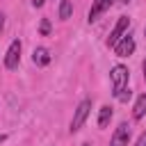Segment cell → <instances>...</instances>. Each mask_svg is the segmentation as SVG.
I'll return each instance as SVG.
<instances>
[{"label":"cell","mask_w":146,"mask_h":146,"mask_svg":"<svg viewBox=\"0 0 146 146\" xmlns=\"http://www.w3.org/2000/svg\"><path fill=\"white\" fill-rule=\"evenodd\" d=\"M110 5H112V0H94V5H91V9H89V21H96Z\"/></svg>","instance_id":"cell-7"},{"label":"cell","mask_w":146,"mask_h":146,"mask_svg":"<svg viewBox=\"0 0 146 146\" xmlns=\"http://www.w3.org/2000/svg\"><path fill=\"white\" fill-rule=\"evenodd\" d=\"M82 146H91V144H82Z\"/></svg>","instance_id":"cell-19"},{"label":"cell","mask_w":146,"mask_h":146,"mask_svg":"<svg viewBox=\"0 0 146 146\" xmlns=\"http://www.w3.org/2000/svg\"><path fill=\"white\" fill-rule=\"evenodd\" d=\"M43 2H46V0H32V5H34V7H41Z\"/></svg>","instance_id":"cell-16"},{"label":"cell","mask_w":146,"mask_h":146,"mask_svg":"<svg viewBox=\"0 0 146 146\" xmlns=\"http://www.w3.org/2000/svg\"><path fill=\"white\" fill-rule=\"evenodd\" d=\"M128 27H130V18H128V16H121V18L116 21L114 30H112V32H110V36H107V46H116V43L125 36Z\"/></svg>","instance_id":"cell-3"},{"label":"cell","mask_w":146,"mask_h":146,"mask_svg":"<svg viewBox=\"0 0 146 146\" xmlns=\"http://www.w3.org/2000/svg\"><path fill=\"white\" fill-rule=\"evenodd\" d=\"M2 30H5V14L0 11V32H2Z\"/></svg>","instance_id":"cell-15"},{"label":"cell","mask_w":146,"mask_h":146,"mask_svg":"<svg viewBox=\"0 0 146 146\" xmlns=\"http://www.w3.org/2000/svg\"><path fill=\"white\" fill-rule=\"evenodd\" d=\"M71 14H73V0H62V5H59V18L66 21V18H71Z\"/></svg>","instance_id":"cell-11"},{"label":"cell","mask_w":146,"mask_h":146,"mask_svg":"<svg viewBox=\"0 0 146 146\" xmlns=\"http://www.w3.org/2000/svg\"><path fill=\"white\" fill-rule=\"evenodd\" d=\"M32 59H34L36 66H46V64H50V52H48V48H34Z\"/></svg>","instance_id":"cell-8"},{"label":"cell","mask_w":146,"mask_h":146,"mask_svg":"<svg viewBox=\"0 0 146 146\" xmlns=\"http://www.w3.org/2000/svg\"><path fill=\"white\" fill-rule=\"evenodd\" d=\"M135 146H146V132H141V137L137 139V144Z\"/></svg>","instance_id":"cell-14"},{"label":"cell","mask_w":146,"mask_h":146,"mask_svg":"<svg viewBox=\"0 0 146 146\" xmlns=\"http://www.w3.org/2000/svg\"><path fill=\"white\" fill-rule=\"evenodd\" d=\"M110 119H112V107L110 105H103L100 112H98V128H107Z\"/></svg>","instance_id":"cell-9"},{"label":"cell","mask_w":146,"mask_h":146,"mask_svg":"<svg viewBox=\"0 0 146 146\" xmlns=\"http://www.w3.org/2000/svg\"><path fill=\"white\" fill-rule=\"evenodd\" d=\"M141 68H144V80H146V59H144V66Z\"/></svg>","instance_id":"cell-17"},{"label":"cell","mask_w":146,"mask_h":146,"mask_svg":"<svg viewBox=\"0 0 146 146\" xmlns=\"http://www.w3.org/2000/svg\"><path fill=\"white\" fill-rule=\"evenodd\" d=\"M39 32H41L43 36H48V34H50V21H48V18H43V21H41V25H39Z\"/></svg>","instance_id":"cell-12"},{"label":"cell","mask_w":146,"mask_h":146,"mask_svg":"<svg viewBox=\"0 0 146 146\" xmlns=\"http://www.w3.org/2000/svg\"><path fill=\"white\" fill-rule=\"evenodd\" d=\"M144 32H146V30H144Z\"/></svg>","instance_id":"cell-21"},{"label":"cell","mask_w":146,"mask_h":146,"mask_svg":"<svg viewBox=\"0 0 146 146\" xmlns=\"http://www.w3.org/2000/svg\"><path fill=\"white\" fill-rule=\"evenodd\" d=\"M123 2H130V0H123Z\"/></svg>","instance_id":"cell-20"},{"label":"cell","mask_w":146,"mask_h":146,"mask_svg":"<svg viewBox=\"0 0 146 146\" xmlns=\"http://www.w3.org/2000/svg\"><path fill=\"white\" fill-rule=\"evenodd\" d=\"M132 50H135V39L132 36H123L116 46H114V52H116V57H128V55H132Z\"/></svg>","instance_id":"cell-6"},{"label":"cell","mask_w":146,"mask_h":146,"mask_svg":"<svg viewBox=\"0 0 146 146\" xmlns=\"http://www.w3.org/2000/svg\"><path fill=\"white\" fill-rule=\"evenodd\" d=\"M128 141H130V125H128V123H121V125L114 130L110 146H128Z\"/></svg>","instance_id":"cell-4"},{"label":"cell","mask_w":146,"mask_h":146,"mask_svg":"<svg viewBox=\"0 0 146 146\" xmlns=\"http://www.w3.org/2000/svg\"><path fill=\"white\" fill-rule=\"evenodd\" d=\"M110 75H112V89H114L112 94H114V96H119V94L128 87V75H130V73H128V68H125L123 64H116V66L112 68V73H110Z\"/></svg>","instance_id":"cell-1"},{"label":"cell","mask_w":146,"mask_h":146,"mask_svg":"<svg viewBox=\"0 0 146 146\" xmlns=\"http://www.w3.org/2000/svg\"><path fill=\"white\" fill-rule=\"evenodd\" d=\"M18 59H21V41L16 39V41H11V46H9L7 55H5V66L7 68H16Z\"/></svg>","instance_id":"cell-5"},{"label":"cell","mask_w":146,"mask_h":146,"mask_svg":"<svg viewBox=\"0 0 146 146\" xmlns=\"http://www.w3.org/2000/svg\"><path fill=\"white\" fill-rule=\"evenodd\" d=\"M144 114H146V94H141V96L137 98L135 107H132V116H135V119H141Z\"/></svg>","instance_id":"cell-10"},{"label":"cell","mask_w":146,"mask_h":146,"mask_svg":"<svg viewBox=\"0 0 146 146\" xmlns=\"http://www.w3.org/2000/svg\"><path fill=\"white\" fill-rule=\"evenodd\" d=\"M130 96H132V91H130V89H128V87H125V89H123V91H121V94H119V96H116V100H121V103H125V100H128V98H130Z\"/></svg>","instance_id":"cell-13"},{"label":"cell","mask_w":146,"mask_h":146,"mask_svg":"<svg viewBox=\"0 0 146 146\" xmlns=\"http://www.w3.org/2000/svg\"><path fill=\"white\" fill-rule=\"evenodd\" d=\"M5 139H7V135H0V141H5Z\"/></svg>","instance_id":"cell-18"},{"label":"cell","mask_w":146,"mask_h":146,"mask_svg":"<svg viewBox=\"0 0 146 146\" xmlns=\"http://www.w3.org/2000/svg\"><path fill=\"white\" fill-rule=\"evenodd\" d=\"M89 110H91V100H89V98H84V100L78 105L75 114H73V121H71V132H78V130L82 128V123H84V121H87V116H89Z\"/></svg>","instance_id":"cell-2"}]
</instances>
